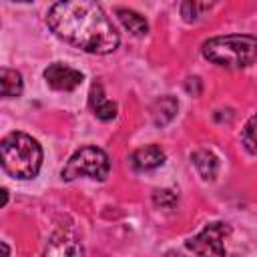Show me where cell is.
Listing matches in <instances>:
<instances>
[{
	"label": "cell",
	"instance_id": "9a60e30c",
	"mask_svg": "<svg viewBox=\"0 0 257 257\" xmlns=\"http://www.w3.org/2000/svg\"><path fill=\"white\" fill-rule=\"evenodd\" d=\"M241 139H243L245 149H247L251 155H257V114H253V116L245 122L243 133H241Z\"/></svg>",
	"mask_w": 257,
	"mask_h": 257
},
{
	"label": "cell",
	"instance_id": "30bf717a",
	"mask_svg": "<svg viewBox=\"0 0 257 257\" xmlns=\"http://www.w3.org/2000/svg\"><path fill=\"white\" fill-rule=\"evenodd\" d=\"M116 16L122 22V26L128 32H133L135 36H145L149 32V24H147L145 16H141L139 12L128 10V8H116Z\"/></svg>",
	"mask_w": 257,
	"mask_h": 257
},
{
	"label": "cell",
	"instance_id": "5b68a950",
	"mask_svg": "<svg viewBox=\"0 0 257 257\" xmlns=\"http://www.w3.org/2000/svg\"><path fill=\"white\" fill-rule=\"evenodd\" d=\"M231 233L227 223H209L197 237L187 241V247L201 257H225L223 239Z\"/></svg>",
	"mask_w": 257,
	"mask_h": 257
},
{
	"label": "cell",
	"instance_id": "52a82bcc",
	"mask_svg": "<svg viewBox=\"0 0 257 257\" xmlns=\"http://www.w3.org/2000/svg\"><path fill=\"white\" fill-rule=\"evenodd\" d=\"M44 257H82V247L68 231H56L44 247Z\"/></svg>",
	"mask_w": 257,
	"mask_h": 257
},
{
	"label": "cell",
	"instance_id": "2e32d148",
	"mask_svg": "<svg viewBox=\"0 0 257 257\" xmlns=\"http://www.w3.org/2000/svg\"><path fill=\"white\" fill-rule=\"evenodd\" d=\"M153 201H155V205H159V207H173L175 203H177V195L173 193V191H157L155 193V197H153Z\"/></svg>",
	"mask_w": 257,
	"mask_h": 257
},
{
	"label": "cell",
	"instance_id": "e0dca14e",
	"mask_svg": "<svg viewBox=\"0 0 257 257\" xmlns=\"http://www.w3.org/2000/svg\"><path fill=\"white\" fill-rule=\"evenodd\" d=\"M167 257H185L183 253H179V251H169L167 253Z\"/></svg>",
	"mask_w": 257,
	"mask_h": 257
},
{
	"label": "cell",
	"instance_id": "8992f818",
	"mask_svg": "<svg viewBox=\"0 0 257 257\" xmlns=\"http://www.w3.org/2000/svg\"><path fill=\"white\" fill-rule=\"evenodd\" d=\"M44 78H46L50 88L66 92V90H74L82 82V72L72 68V66H68V64L54 62L44 70Z\"/></svg>",
	"mask_w": 257,
	"mask_h": 257
},
{
	"label": "cell",
	"instance_id": "6da1fadb",
	"mask_svg": "<svg viewBox=\"0 0 257 257\" xmlns=\"http://www.w3.org/2000/svg\"><path fill=\"white\" fill-rule=\"evenodd\" d=\"M46 22L58 38L90 54H108L120 42L116 28L96 2H56L50 6Z\"/></svg>",
	"mask_w": 257,
	"mask_h": 257
},
{
	"label": "cell",
	"instance_id": "ac0fdd59",
	"mask_svg": "<svg viewBox=\"0 0 257 257\" xmlns=\"http://www.w3.org/2000/svg\"><path fill=\"white\" fill-rule=\"evenodd\" d=\"M2 251H4V257H8V245L6 243H2Z\"/></svg>",
	"mask_w": 257,
	"mask_h": 257
},
{
	"label": "cell",
	"instance_id": "4fadbf2b",
	"mask_svg": "<svg viewBox=\"0 0 257 257\" xmlns=\"http://www.w3.org/2000/svg\"><path fill=\"white\" fill-rule=\"evenodd\" d=\"M177 100L173 98V96H161L157 102H155V106H153V120H155V124L157 126H163V124H167L173 116H175V112H177Z\"/></svg>",
	"mask_w": 257,
	"mask_h": 257
},
{
	"label": "cell",
	"instance_id": "9c48e42d",
	"mask_svg": "<svg viewBox=\"0 0 257 257\" xmlns=\"http://www.w3.org/2000/svg\"><path fill=\"white\" fill-rule=\"evenodd\" d=\"M88 102H90L92 112H94L100 120H110V118L116 116V102H112V100H108V98L104 96L100 82H94V84L90 86Z\"/></svg>",
	"mask_w": 257,
	"mask_h": 257
},
{
	"label": "cell",
	"instance_id": "8fae6325",
	"mask_svg": "<svg viewBox=\"0 0 257 257\" xmlns=\"http://www.w3.org/2000/svg\"><path fill=\"white\" fill-rule=\"evenodd\" d=\"M0 90L2 96L12 98V96H20L22 94V76L18 70L12 68H2L0 70Z\"/></svg>",
	"mask_w": 257,
	"mask_h": 257
},
{
	"label": "cell",
	"instance_id": "7a4b0ae2",
	"mask_svg": "<svg viewBox=\"0 0 257 257\" xmlns=\"http://www.w3.org/2000/svg\"><path fill=\"white\" fill-rule=\"evenodd\" d=\"M2 169L14 179H32L42 165L40 145L26 133H10L0 145Z\"/></svg>",
	"mask_w": 257,
	"mask_h": 257
},
{
	"label": "cell",
	"instance_id": "5bb4252c",
	"mask_svg": "<svg viewBox=\"0 0 257 257\" xmlns=\"http://www.w3.org/2000/svg\"><path fill=\"white\" fill-rule=\"evenodd\" d=\"M213 4L209 2H183L181 4V16L187 20V22H193V20H199L207 10H211Z\"/></svg>",
	"mask_w": 257,
	"mask_h": 257
},
{
	"label": "cell",
	"instance_id": "7c38bea8",
	"mask_svg": "<svg viewBox=\"0 0 257 257\" xmlns=\"http://www.w3.org/2000/svg\"><path fill=\"white\" fill-rule=\"evenodd\" d=\"M193 165L197 167V171H199V175H201L203 179L211 181V179H215V175H217L219 161H217V157H215L211 151H197V153L193 155Z\"/></svg>",
	"mask_w": 257,
	"mask_h": 257
},
{
	"label": "cell",
	"instance_id": "ba28073f",
	"mask_svg": "<svg viewBox=\"0 0 257 257\" xmlns=\"http://www.w3.org/2000/svg\"><path fill=\"white\" fill-rule=\"evenodd\" d=\"M165 163V151L159 145H147L131 155V165L135 171H151Z\"/></svg>",
	"mask_w": 257,
	"mask_h": 257
},
{
	"label": "cell",
	"instance_id": "3957f363",
	"mask_svg": "<svg viewBox=\"0 0 257 257\" xmlns=\"http://www.w3.org/2000/svg\"><path fill=\"white\" fill-rule=\"evenodd\" d=\"M203 56L225 68H243L257 60V38L249 34L215 36L203 42Z\"/></svg>",
	"mask_w": 257,
	"mask_h": 257
},
{
	"label": "cell",
	"instance_id": "277c9868",
	"mask_svg": "<svg viewBox=\"0 0 257 257\" xmlns=\"http://www.w3.org/2000/svg\"><path fill=\"white\" fill-rule=\"evenodd\" d=\"M108 171H110V161L102 149L82 147L68 159L64 169L60 171V177L64 181H72L78 177H90L96 181H104L108 177Z\"/></svg>",
	"mask_w": 257,
	"mask_h": 257
}]
</instances>
